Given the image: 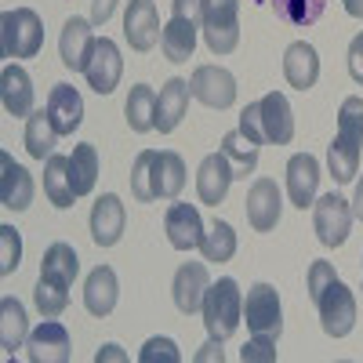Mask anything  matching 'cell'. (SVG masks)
<instances>
[{"label": "cell", "instance_id": "23", "mask_svg": "<svg viewBox=\"0 0 363 363\" xmlns=\"http://www.w3.org/2000/svg\"><path fill=\"white\" fill-rule=\"evenodd\" d=\"M284 77L298 91L316 87V80H320V55H316V48L306 44V40H294L284 51Z\"/></svg>", "mask_w": 363, "mask_h": 363}, {"label": "cell", "instance_id": "12", "mask_svg": "<svg viewBox=\"0 0 363 363\" xmlns=\"http://www.w3.org/2000/svg\"><path fill=\"white\" fill-rule=\"evenodd\" d=\"M164 233L174 251H193L203 240V218L193 203H171L164 215Z\"/></svg>", "mask_w": 363, "mask_h": 363}, {"label": "cell", "instance_id": "10", "mask_svg": "<svg viewBox=\"0 0 363 363\" xmlns=\"http://www.w3.org/2000/svg\"><path fill=\"white\" fill-rule=\"evenodd\" d=\"M120 73H124V58H120V48H116L109 37H102V40L95 44V51H91L87 69H84L91 91H99V95H113L116 84H120Z\"/></svg>", "mask_w": 363, "mask_h": 363}, {"label": "cell", "instance_id": "4", "mask_svg": "<svg viewBox=\"0 0 363 363\" xmlns=\"http://www.w3.org/2000/svg\"><path fill=\"white\" fill-rule=\"evenodd\" d=\"M244 320H247V330L258 338H280L284 330V313H280V294L272 284H255L247 287V298H244Z\"/></svg>", "mask_w": 363, "mask_h": 363}, {"label": "cell", "instance_id": "41", "mask_svg": "<svg viewBox=\"0 0 363 363\" xmlns=\"http://www.w3.org/2000/svg\"><path fill=\"white\" fill-rule=\"evenodd\" d=\"M138 359H142V363H178L182 352H178V345H174L171 338H149V342L142 345Z\"/></svg>", "mask_w": 363, "mask_h": 363}, {"label": "cell", "instance_id": "48", "mask_svg": "<svg viewBox=\"0 0 363 363\" xmlns=\"http://www.w3.org/2000/svg\"><path fill=\"white\" fill-rule=\"evenodd\" d=\"M218 345H222V342H215V338H211V342L203 345V352H200L196 359H218V363H222L225 356H222V349H218Z\"/></svg>", "mask_w": 363, "mask_h": 363}, {"label": "cell", "instance_id": "14", "mask_svg": "<svg viewBox=\"0 0 363 363\" xmlns=\"http://www.w3.org/2000/svg\"><path fill=\"white\" fill-rule=\"evenodd\" d=\"M316 186H320V160L313 153H294L287 160V193H291V203L298 211L313 207Z\"/></svg>", "mask_w": 363, "mask_h": 363}, {"label": "cell", "instance_id": "27", "mask_svg": "<svg viewBox=\"0 0 363 363\" xmlns=\"http://www.w3.org/2000/svg\"><path fill=\"white\" fill-rule=\"evenodd\" d=\"M160 48L167 55V62H189L193 48H196V22L171 15V22L164 26V33H160Z\"/></svg>", "mask_w": 363, "mask_h": 363}, {"label": "cell", "instance_id": "22", "mask_svg": "<svg viewBox=\"0 0 363 363\" xmlns=\"http://www.w3.org/2000/svg\"><path fill=\"white\" fill-rule=\"evenodd\" d=\"M116 298H120V284H116V272L109 265H99L91 269V277L84 284V306L91 316L106 320L113 309H116Z\"/></svg>", "mask_w": 363, "mask_h": 363}, {"label": "cell", "instance_id": "44", "mask_svg": "<svg viewBox=\"0 0 363 363\" xmlns=\"http://www.w3.org/2000/svg\"><path fill=\"white\" fill-rule=\"evenodd\" d=\"M240 131L251 135L255 142H265V135H262V113H258V102H251L244 113H240Z\"/></svg>", "mask_w": 363, "mask_h": 363}, {"label": "cell", "instance_id": "34", "mask_svg": "<svg viewBox=\"0 0 363 363\" xmlns=\"http://www.w3.org/2000/svg\"><path fill=\"white\" fill-rule=\"evenodd\" d=\"M359 153H363V145L345 142V138L335 135V142H330V149H327V167H330V174H335V182L345 186V182H352L359 174Z\"/></svg>", "mask_w": 363, "mask_h": 363}, {"label": "cell", "instance_id": "19", "mask_svg": "<svg viewBox=\"0 0 363 363\" xmlns=\"http://www.w3.org/2000/svg\"><path fill=\"white\" fill-rule=\"evenodd\" d=\"M91 26L95 22H87V18H69L62 26V40H58V51H62V62L73 69V73H84L87 62H91V51H95V33H91Z\"/></svg>", "mask_w": 363, "mask_h": 363}, {"label": "cell", "instance_id": "17", "mask_svg": "<svg viewBox=\"0 0 363 363\" xmlns=\"http://www.w3.org/2000/svg\"><path fill=\"white\" fill-rule=\"evenodd\" d=\"M0 203L8 211H26L33 203V174L11 160V153H0Z\"/></svg>", "mask_w": 363, "mask_h": 363}, {"label": "cell", "instance_id": "15", "mask_svg": "<svg viewBox=\"0 0 363 363\" xmlns=\"http://www.w3.org/2000/svg\"><path fill=\"white\" fill-rule=\"evenodd\" d=\"M124 203H120L116 193H106L99 196V203L91 207V240H95L99 247H113L120 236H124Z\"/></svg>", "mask_w": 363, "mask_h": 363}, {"label": "cell", "instance_id": "7", "mask_svg": "<svg viewBox=\"0 0 363 363\" xmlns=\"http://www.w3.org/2000/svg\"><path fill=\"white\" fill-rule=\"evenodd\" d=\"M26 356L33 363H66L73 356L69 349V330L58 323L55 316H44V323L37 330H29L26 338Z\"/></svg>", "mask_w": 363, "mask_h": 363}, {"label": "cell", "instance_id": "9", "mask_svg": "<svg viewBox=\"0 0 363 363\" xmlns=\"http://www.w3.org/2000/svg\"><path fill=\"white\" fill-rule=\"evenodd\" d=\"M160 15L153 0H131L124 11V37L135 51H153L160 40Z\"/></svg>", "mask_w": 363, "mask_h": 363}, {"label": "cell", "instance_id": "51", "mask_svg": "<svg viewBox=\"0 0 363 363\" xmlns=\"http://www.w3.org/2000/svg\"><path fill=\"white\" fill-rule=\"evenodd\" d=\"M342 4H345V11L352 18H363V0H342Z\"/></svg>", "mask_w": 363, "mask_h": 363}, {"label": "cell", "instance_id": "2", "mask_svg": "<svg viewBox=\"0 0 363 363\" xmlns=\"http://www.w3.org/2000/svg\"><path fill=\"white\" fill-rule=\"evenodd\" d=\"M0 44L8 58H33L44 48V22L33 8H11L0 15Z\"/></svg>", "mask_w": 363, "mask_h": 363}, {"label": "cell", "instance_id": "21", "mask_svg": "<svg viewBox=\"0 0 363 363\" xmlns=\"http://www.w3.org/2000/svg\"><path fill=\"white\" fill-rule=\"evenodd\" d=\"M48 116L58 135H73L84 124V99L80 91L69 84H55L51 95H48Z\"/></svg>", "mask_w": 363, "mask_h": 363}, {"label": "cell", "instance_id": "5", "mask_svg": "<svg viewBox=\"0 0 363 363\" xmlns=\"http://www.w3.org/2000/svg\"><path fill=\"white\" fill-rule=\"evenodd\" d=\"M313 225H316V236L320 244L327 247H342L349 240V229H352V207L345 196L338 193H327L313 203Z\"/></svg>", "mask_w": 363, "mask_h": 363}, {"label": "cell", "instance_id": "33", "mask_svg": "<svg viewBox=\"0 0 363 363\" xmlns=\"http://www.w3.org/2000/svg\"><path fill=\"white\" fill-rule=\"evenodd\" d=\"M55 138H58V131L51 124L48 109L26 116V149H29V157H33V160H48L55 153Z\"/></svg>", "mask_w": 363, "mask_h": 363}, {"label": "cell", "instance_id": "38", "mask_svg": "<svg viewBox=\"0 0 363 363\" xmlns=\"http://www.w3.org/2000/svg\"><path fill=\"white\" fill-rule=\"evenodd\" d=\"M33 301H37L40 316H58V313L69 306V287L40 277V280H37V291H33Z\"/></svg>", "mask_w": 363, "mask_h": 363}, {"label": "cell", "instance_id": "25", "mask_svg": "<svg viewBox=\"0 0 363 363\" xmlns=\"http://www.w3.org/2000/svg\"><path fill=\"white\" fill-rule=\"evenodd\" d=\"M186 189V164L174 149H160L153 160V196L157 200H174Z\"/></svg>", "mask_w": 363, "mask_h": 363}, {"label": "cell", "instance_id": "40", "mask_svg": "<svg viewBox=\"0 0 363 363\" xmlns=\"http://www.w3.org/2000/svg\"><path fill=\"white\" fill-rule=\"evenodd\" d=\"M22 262V240L18 229L11 225H0V277H11Z\"/></svg>", "mask_w": 363, "mask_h": 363}, {"label": "cell", "instance_id": "11", "mask_svg": "<svg viewBox=\"0 0 363 363\" xmlns=\"http://www.w3.org/2000/svg\"><path fill=\"white\" fill-rule=\"evenodd\" d=\"M247 222L255 233H269L277 229L280 222V207H284V196H280V186L272 178H258L255 186L247 189Z\"/></svg>", "mask_w": 363, "mask_h": 363}, {"label": "cell", "instance_id": "30", "mask_svg": "<svg viewBox=\"0 0 363 363\" xmlns=\"http://www.w3.org/2000/svg\"><path fill=\"white\" fill-rule=\"evenodd\" d=\"M77 272H80V258H77V251H73L69 244H62V240H58V244H51V247L44 251L40 277H48V280H55V284L73 287Z\"/></svg>", "mask_w": 363, "mask_h": 363}, {"label": "cell", "instance_id": "20", "mask_svg": "<svg viewBox=\"0 0 363 363\" xmlns=\"http://www.w3.org/2000/svg\"><path fill=\"white\" fill-rule=\"evenodd\" d=\"M211 280H207V265L203 262H186L178 272H174V306L178 313L193 316L200 306H203V294H207Z\"/></svg>", "mask_w": 363, "mask_h": 363}, {"label": "cell", "instance_id": "29", "mask_svg": "<svg viewBox=\"0 0 363 363\" xmlns=\"http://www.w3.org/2000/svg\"><path fill=\"white\" fill-rule=\"evenodd\" d=\"M44 193L55 207H73L77 193H73V182H69V157H58L51 153L48 164H44Z\"/></svg>", "mask_w": 363, "mask_h": 363}, {"label": "cell", "instance_id": "43", "mask_svg": "<svg viewBox=\"0 0 363 363\" xmlns=\"http://www.w3.org/2000/svg\"><path fill=\"white\" fill-rule=\"evenodd\" d=\"M335 280H338V277H335V265H330V262H313V265H309V298L316 301Z\"/></svg>", "mask_w": 363, "mask_h": 363}, {"label": "cell", "instance_id": "36", "mask_svg": "<svg viewBox=\"0 0 363 363\" xmlns=\"http://www.w3.org/2000/svg\"><path fill=\"white\" fill-rule=\"evenodd\" d=\"M269 4L291 26H313L327 11V0H269Z\"/></svg>", "mask_w": 363, "mask_h": 363}, {"label": "cell", "instance_id": "16", "mask_svg": "<svg viewBox=\"0 0 363 363\" xmlns=\"http://www.w3.org/2000/svg\"><path fill=\"white\" fill-rule=\"evenodd\" d=\"M189 95H193V87H189V80H182V77H174V80H167L160 87L157 116H153V128L160 135H171L182 124V116H186V109H189Z\"/></svg>", "mask_w": 363, "mask_h": 363}, {"label": "cell", "instance_id": "35", "mask_svg": "<svg viewBox=\"0 0 363 363\" xmlns=\"http://www.w3.org/2000/svg\"><path fill=\"white\" fill-rule=\"evenodd\" d=\"M200 255H203V262H229L236 255V233H233V225L215 218V225H211L203 233V240H200Z\"/></svg>", "mask_w": 363, "mask_h": 363}, {"label": "cell", "instance_id": "28", "mask_svg": "<svg viewBox=\"0 0 363 363\" xmlns=\"http://www.w3.org/2000/svg\"><path fill=\"white\" fill-rule=\"evenodd\" d=\"M258 145L262 142H255L251 135H244L240 128L222 138V153H225V160H229V167H233L236 178L255 174V167H258Z\"/></svg>", "mask_w": 363, "mask_h": 363}, {"label": "cell", "instance_id": "37", "mask_svg": "<svg viewBox=\"0 0 363 363\" xmlns=\"http://www.w3.org/2000/svg\"><path fill=\"white\" fill-rule=\"evenodd\" d=\"M153 160H157V149H142L135 157V167H131V196L138 203H153Z\"/></svg>", "mask_w": 363, "mask_h": 363}, {"label": "cell", "instance_id": "24", "mask_svg": "<svg viewBox=\"0 0 363 363\" xmlns=\"http://www.w3.org/2000/svg\"><path fill=\"white\" fill-rule=\"evenodd\" d=\"M0 102H4L8 116H29L33 113V80L22 66H4L0 73Z\"/></svg>", "mask_w": 363, "mask_h": 363}, {"label": "cell", "instance_id": "46", "mask_svg": "<svg viewBox=\"0 0 363 363\" xmlns=\"http://www.w3.org/2000/svg\"><path fill=\"white\" fill-rule=\"evenodd\" d=\"M349 73L356 84H363V33H356L349 44Z\"/></svg>", "mask_w": 363, "mask_h": 363}, {"label": "cell", "instance_id": "26", "mask_svg": "<svg viewBox=\"0 0 363 363\" xmlns=\"http://www.w3.org/2000/svg\"><path fill=\"white\" fill-rule=\"evenodd\" d=\"M26 338H29L26 306H22L18 298L4 294V298H0V345H4V356H11L15 349H22Z\"/></svg>", "mask_w": 363, "mask_h": 363}, {"label": "cell", "instance_id": "32", "mask_svg": "<svg viewBox=\"0 0 363 363\" xmlns=\"http://www.w3.org/2000/svg\"><path fill=\"white\" fill-rule=\"evenodd\" d=\"M128 124L135 135H145V131H153V116H157V91L149 87V84H135L131 87V95H128Z\"/></svg>", "mask_w": 363, "mask_h": 363}, {"label": "cell", "instance_id": "50", "mask_svg": "<svg viewBox=\"0 0 363 363\" xmlns=\"http://www.w3.org/2000/svg\"><path fill=\"white\" fill-rule=\"evenodd\" d=\"M95 359L102 363V359H128V356H124V352H120V345H106V349H102V352H99Z\"/></svg>", "mask_w": 363, "mask_h": 363}, {"label": "cell", "instance_id": "39", "mask_svg": "<svg viewBox=\"0 0 363 363\" xmlns=\"http://www.w3.org/2000/svg\"><path fill=\"white\" fill-rule=\"evenodd\" d=\"M338 138L363 145V99L359 95H349L338 109Z\"/></svg>", "mask_w": 363, "mask_h": 363}, {"label": "cell", "instance_id": "6", "mask_svg": "<svg viewBox=\"0 0 363 363\" xmlns=\"http://www.w3.org/2000/svg\"><path fill=\"white\" fill-rule=\"evenodd\" d=\"M316 309H320L323 335H330V338H345L349 330L356 327V298H352V291L342 280H335L316 298Z\"/></svg>", "mask_w": 363, "mask_h": 363}, {"label": "cell", "instance_id": "1", "mask_svg": "<svg viewBox=\"0 0 363 363\" xmlns=\"http://www.w3.org/2000/svg\"><path fill=\"white\" fill-rule=\"evenodd\" d=\"M203 327L215 342H225L236 335L240 320H244V294H240V284L233 277H222L218 284H211L203 294Z\"/></svg>", "mask_w": 363, "mask_h": 363}, {"label": "cell", "instance_id": "49", "mask_svg": "<svg viewBox=\"0 0 363 363\" xmlns=\"http://www.w3.org/2000/svg\"><path fill=\"white\" fill-rule=\"evenodd\" d=\"M352 218L363 222V178L356 182V193H352Z\"/></svg>", "mask_w": 363, "mask_h": 363}, {"label": "cell", "instance_id": "45", "mask_svg": "<svg viewBox=\"0 0 363 363\" xmlns=\"http://www.w3.org/2000/svg\"><path fill=\"white\" fill-rule=\"evenodd\" d=\"M171 15H174V18L200 22V18H203V0H171Z\"/></svg>", "mask_w": 363, "mask_h": 363}, {"label": "cell", "instance_id": "18", "mask_svg": "<svg viewBox=\"0 0 363 363\" xmlns=\"http://www.w3.org/2000/svg\"><path fill=\"white\" fill-rule=\"evenodd\" d=\"M233 167H229V160H225V153L218 149V153H211V157H203V164H200V171H196V193H200V203H211V207H218L222 200H225V193H229V186H233Z\"/></svg>", "mask_w": 363, "mask_h": 363}, {"label": "cell", "instance_id": "47", "mask_svg": "<svg viewBox=\"0 0 363 363\" xmlns=\"http://www.w3.org/2000/svg\"><path fill=\"white\" fill-rule=\"evenodd\" d=\"M116 4H120V0H91V22H95V26H106V22L113 18Z\"/></svg>", "mask_w": 363, "mask_h": 363}, {"label": "cell", "instance_id": "8", "mask_svg": "<svg viewBox=\"0 0 363 363\" xmlns=\"http://www.w3.org/2000/svg\"><path fill=\"white\" fill-rule=\"evenodd\" d=\"M189 87H193V99L211 109H229L236 102V77L222 66H196Z\"/></svg>", "mask_w": 363, "mask_h": 363}, {"label": "cell", "instance_id": "42", "mask_svg": "<svg viewBox=\"0 0 363 363\" xmlns=\"http://www.w3.org/2000/svg\"><path fill=\"white\" fill-rule=\"evenodd\" d=\"M240 359H244V363H272V359H277V342L255 335L244 349H240Z\"/></svg>", "mask_w": 363, "mask_h": 363}, {"label": "cell", "instance_id": "13", "mask_svg": "<svg viewBox=\"0 0 363 363\" xmlns=\"http://www.w3.org/2000/svg\"><path fill=\"white\" fill-rule=\"evenodd\" d=\"M258 113H262V135L272 145H287L294 138V113L291 102L280 91H269V95L258 99Z\"/></svg>", "mask_w": 363, "mask_h": 363}, {"label": "cell", "instance_id": "31", "mask_svg": "<svg viewBox=\"0 0 363 363\" xmlns=\"http://www.w3.org/2000/svg\"><path fill=\"white\" fill-rule=\"evenodd\" d=\"M69 182H73L77 196H87L91 189H95V182H99V149L91 142L73 149V157H69Z\"/></svg>", "mask_w": 363, "mask_h": 363}, {"label": "cell", "instance_id": "3", "mask_svg": "<svg viewBox=\"0 0 363 363\" xmlns=\"http://www.w3.org/2000/svg\"><path fill=\"white\" fill-rule=\"evenodd\" d=\"M203 40L215 55H229L240 44V0H203Z\"/></svg>", "mask_w": 363, "mask_h": 363}]
</instances>
